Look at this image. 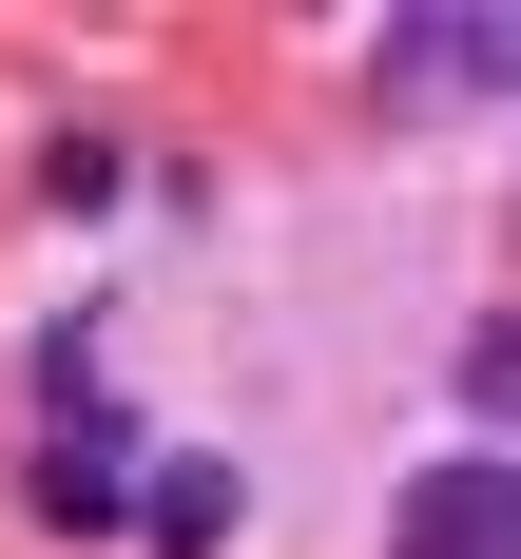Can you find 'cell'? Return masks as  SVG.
Instances as JSON below:
<instances>
[{
    "label": "cell",
    "instance_id": "3957f363",
    "mask_svg": "<svg viewBox=\"0 0 521 559\" xmlns=\"http://www.w3.org/2000/svg\"><path fill=\"white\" fill-rule=\"evenodd\" d=\"M135 521H155V540H232V463H155Z\"/></svg>",
    "mask_w": 521,
    "mask_h": 559
},
{
    "label": "cell",
    "instance_id": "277c9868",
    "mask_svg": "<svg viewBox=\"0 0 521 559\" xmlns=\"http://www.w3.org/2000/svg\"><path fill=\"white\" fill-rule=\"evenodd\" d=\"M463 405H483V425L521 444V329H463Z\"/></svg>",
    "mask_w": 521,
    "mask_h": 559
},
{
    "label": "cell",
    "instance_id": "6da1fadb",
    "mask_svg": "<svg viewBox=\"0 0 521 559\" xmlns=\"http://www.w3.org/2000/svg\"><path fill=\"white\" fill-rule=\"evenodd\" d=\"M387 540H405V559H521V463H502V444H483V463H425Z\"/></svg>",
    "mask_w": 521,
    "mask_h": 559
},
{
    "label": "cell",
    "instance_id": "7a4b0ae2",
    "mask_svg": "<svg viewBox=\"0 0 521 559\" xmlns=\"http://www.w3.org/2000/svg\"><path fill=\"white\" fill-rule=\"evenodd\" d=\"M405 97H521V0H463V20H405L387 39Z\"/></svg>",
    "mask_w": 521,
    "mask_h": 559
}]
</instances>
